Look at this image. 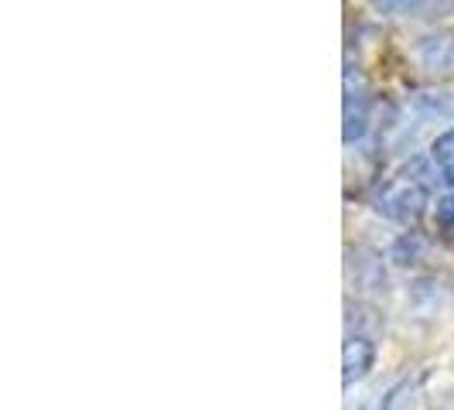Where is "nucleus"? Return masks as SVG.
<instances>
[{
	"instance_id": "f257e3e1",
	"label": "nucleus",
	"mask_w": 454,
	"mask_h": 410,
	"mask_svg": "<svg viewBox=\"0 0 454 410\" xmlns=\"http://www.w3.org/2000/svg\"><path fill=\"white\" fill-rule=\"evenodd\" d=\"M376 209L380 212H387L389 219H400V223H410V219H417L420 216V209L427 202V188L424 185H417L413 178H396V182H389L383 192H380V199H376Z\"/></svg>"
},
{
	"instance_id": "f03ea898",
	"label": "nucleus",
	"mask_w": 454,
	"mask_h": 410,
	"mask_svg": "<svg viewBox=\"0 0 454 410\" xmlns=\"http://www.w3.org/2000/svg\"><path fill=\"white\" fill-rule=\"evenodd\" d=\"M369 123V96L365 90H352V83L345 79V144L359 140Z\"/></svg>"
},
{
	"instance_id": "7ed1b4c3",
	"label": "nucleus",
	"mask_w": 454,
	"mask_h": 410,
	"mask_svg": "<svg viewBox=\"0 0 454 410\" xmlns=\"http://www.w3.org/2000/svg\"><path fill=\"white\" fill-rule=\"evenodd\" d=\"M420 62L431 68V72H448L454 68V35H431L424 38L417 48Z\"/></svg>"
},
{
	"instance_id": "20e7f679",
	"label": "nucleus",
	"mask_w": 454,
	"mask_h": 410,
	"mask_svg": "<svg viewBox=\"0 0 454 410\" xmlns=\"http://www.w3.org/2000/svg\"><path fill=\"white\" fill-rule=\"evenodd\" d=\"M372 359H376V349H372V342L369 339H348L345 345V383H352V380H363L365 373L372 369Z\"/></svg>"
},
{
	"instance_id": "39448f33",
	"label": "nucleus",
	"mask_w": 454,
	"mask_h": 410,
	"mask_svg": "<svg viewBox=\"0 0 454 410\" xmlns=\"http://www.w3.org/2000/svg\"><path fill=\"white\" fill-rule=\"evenodd\" d=\"M434 164L441 168L444 182L454 185V130H448V134H441L434 140Z\"/></svg>"
},
{
	"instance_id": "423d86ee",
	"label": "nucleus",
	"mask_w": 454,
	"mask_h": 410,
	"mask_svg": "<svg viewBox=\"0 0 454 410\" xmlns=\"http://www.w3.org/2000/svg\"><path fill=\"white\" fill-rule=\"evenodd\" d=\"M376 11H383V14H403L410 7H417L420 0H369Z\"/></svg>"
},
{
	"instance_id": "0eeeda50",
	"label": "nucleus",
	"mask_w": 454,
	"mask_h": 410,
	"mask_svg": "<svg viewBox=\"0 0 454 410\" xmlns=\"http://www.w3.org/2000/svg\"><path fill=\"white\" fill-rule=\"evenodd\" d=\"M437 223H441V226H454V192L437 202Z\"/></svg>"
},
{
	"instance_id": "6e6552de",
	"label": "nucleus",
	"mask_w": 454,
	"mask_h": 410,
	"mask_svg": "<svg viewBox=\"0 0 454 410\" xmlns=\"http://www.w3.org/2000/svg\"><path fill=\"white\" fill-rule=\"evenodd\" d=\"M448 410H454V404H451V407H448Z\"/></svg>"
}]
</instances>
